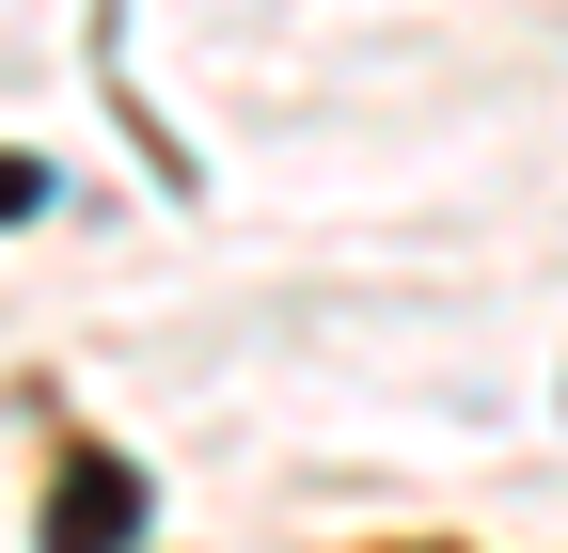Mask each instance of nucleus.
I'll return each mask as SVG.
<instances>
[{"label":"nucleus","mask_w":568,"mask_h":553,"mask_svg":"<svg viewBox=\"0 0 568 553\" xmlns=\"http://www.w3.org/2000/svg\"><path fill=\"white\" fill-rule=\"evenodd\" d=\"M32 205H48V174H32V159H0V222H32Z\"/></svg>","instance_id":"f03ea898"},{"label":"nucleus","mask_w":568,"mask_h":553,"mask_svg":"<svg viewBox=\"0 0 568 553\" xmlns=\"http://www.w3.org/2000/svg\"><path fill=\"white\" fill-rule=\"evenodd\" d=\"M142 474H126V443H63V474H48V522H32V553H126L142 537Z\"/></svg>","instance_id":"f257e3e1"}]
</instances>
